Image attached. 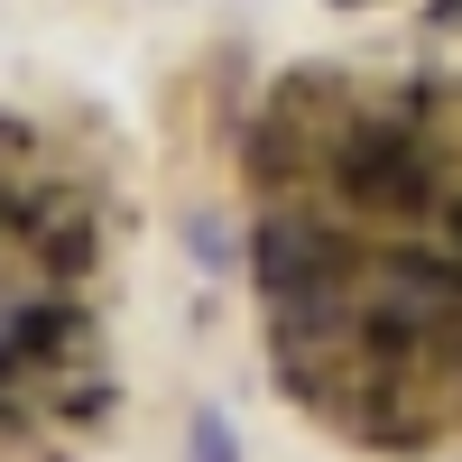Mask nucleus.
I'll list each match as a JSON object with an SVG mask.
<instances>
[{
    "label": "nucleus",
    "mask_w": 462,
    "mask_h": 462,
    "mask_svg": "<svg viewBox=\"0 0 462 462\" xmlns=\"http://www.w3.org/2000/svg\"><path fill=\"white\" fill-rule=\"evenodd\" d=\"M426 19L435 28H462V0H426Z\"/></svg>",
    "instance_id": "nucleus-4"
},
{
    "label": "nucleus",
    "mask_w": 462,
    "mask_h": 462,
    "mask_svg": "<svg viewBox=\"0 0 462 462\" xmlns=\"http://www.w3.org/2000/svg\"><path fill=\"white\" fill-rule=\"evenodd\" d=\"M185 462H241V435L222 426V407L195 416V444H185Z\"/></svg>",
    "instance_id": "nucleus-3"
},
{
    "label": "nucleus",
    "mask_w": 462,
    "mask_h": 462,
    "mask_svg": "<svg viewBox=\"0 0 462 462\" xmlns=\"http://www.w3.org/2000/svg\"><path fill=\"white\" fill-rule=\"evenodd\" d=\"M278 389L352 453L462 435V74L296 65L241 130Z\"/></svg>",
    "instance_id": "nucleus-1"
},
{
    "label": "nucleus",
    "mask_w": 462,
    "mask_h": 462,
    "mask_svg": "<svg viewBox=\"0 0 462 462\" xmlns=\"http://www.w3.org/2000/svg\"><path fill=\"white\" fill-rule=\"evenodd\" d=\"M324 10H379V0H324Z\"/></svg>",
    "instance_id": "nucleus-5"
},
{
    "label": "nucleus",
    "mask_w": 462,
    "mask_h": 462,
    "mask_svg": "<svg viewBox=\"0 0 462 462\" xmlns=\"http://www.w3.org/2000/svg\"><path fill=\"white\" fill-rule=\"evenodd\" d=\"M111 167L56 121L0 111V462H74L121 407Z\"/></svg>",
    "instance_id": "nucleus-2"
}]
</instances>
